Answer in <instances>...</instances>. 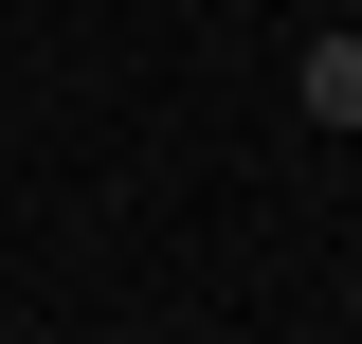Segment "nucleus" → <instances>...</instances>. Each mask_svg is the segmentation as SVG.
I'll return each mask as SVG.
<instances>
[{
	"label": "nucleus",
	"mask_w": 362,
	"mask_h": 344,
	"mask_svg": "<svg viewBox=\"0 0 362 344\" xmlns=\"http://www.w3.org/2000/svg\"><path fill=\"white\" fill-rule=\"evenodd\" d=\"M308 127H362V37H308Z\"/></svg>",
	"instance_id": "obj_1"
}]
</instances>
